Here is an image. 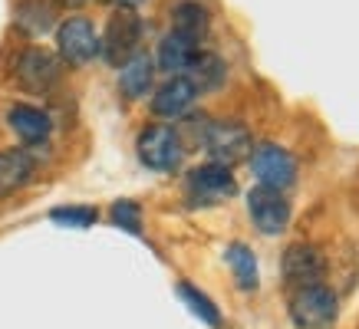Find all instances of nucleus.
<instances>
[{
  "label": "nucleus",
  "instance_id": "obj_16",
  "mask_svg": "<svg viewBox=\"0 0 359 329\" xmlns=\"http://www.w3.org/2000/svg\"><path fill=\"white\" fill-rule=\"evenodd\" d=\"M155 59L149 53H135L126 66H119V92L126 99H142L152 92Z\"/></svg>",
  "mask_w": 359,
  "mask_h": 329
},
{
  "label": "nucleus",
  "instance_id": "obj_5",
  "mask_svg": "<svg viewBox=\"0 0 359 329\" xmlns=\"http://www.w3.org/2000/svg\"><path fill=\"white\" fill-rule=\"evenodd\" d=\"M339 316L337 293L330 286H300L290 293V319L297 329H330Z\"/></svg>",
  "mask_w": 359,
  "mask_h": 329
},
{
  "label": "nucleus",
  "instance_id": "obj_1",
  "mask_svg": "<svg viewBox=\"0 0 359 329\" xmlns=\"http://www.w3.org/2000/svg\"><path fill=\"white\" fill-rule=\"evenodd\" d=\"M142 33H145V23H142L139 10L132 7H116L106 23V33L99 36V53L106 56L109 66H126L135 53H142Z\"/></svg>",
  "mask_w": 359,
  "mask_h": 329
},
{
  "label": "nucleus",
  "instance_id": "obj_21",
  "mask_svg": "<svg viewBox=\"0 0 359 329\" xmlns=\"http://www.w3.org/2000/svg\"><path fill=\"white\" fill-rule=\"evenodd\" d=\"M96 208H89V204H73V208H56L50 214V220L56 224H66V227H89V224H96Z\"/></svg>",
  "mask_w": 359,
  "mask_h": 329
},
{
  "label": "nucleus",
  "instance_id": "obj_24",
  "mask_svg": "<svg viewBox=\"0 0 359 329\" xmlns=\"http://www.w3.org/2000/svg\"><path fill=\"white\" fill-rule=\"evenodd\" d=\"M139 4H142V0H119V7H132V10H135Z\"/></svg>",
  "mask_w": 359,
  "mask_h": 329
},
{
  "label": "nucleus",
  "instance_id": "obj_22",
  "mask_svg": "<svg viewBox=\"0 0 359 329\" xmlns=\"http://www.w3.org/2000/svg\"><path fill=\"white\" fill-rule=\"evenodd\" d=\"M112 220L129 234H142V211L135 201H116L112 204Z\"/></svg>",
  "mask_w": 359,
  "mask_h": 329
},
{
  "label": "nucleus",
  "instance_id": "obj_23",
  "mask_svg": "<svg viewBox=\"0 0 359 329\" xmlns=\"http://www.w3.org/2000/svg\"><path fill=\"white\" fill-rule=\"evenodd\" d=\"M50 4H60V7H83V4H86V0H50Z\"/></svg>",
  "mask_w": 359,
  "mask_h": 329
},
{
  "label": "nucleus",
  "instance_id": "obj_17",
  "mask_svg": "<svg viewBox=\"0 0 359 329\" xmlns=\"http://www.w3.org/2000/svg\"><path fill=\"white\" fill-rule=\"evenodd\" d=\"M13 23L27 36H43L46 30H53L56 7L50 0H23L20 7H17V13H13Z\"/></svg>",
  "mask_w": 359,
  "mask_h": 329
},
{
  "label": "nucleus",
  "instance_id": "obj_8",
  "mask_svg": "<svg viewBox=\"0 0 359 329\" xmlns=\"http://www.w3.org/2000/svg\"><path fill=\"white\" fill-rule=\"evenodd\" d=\"M250 162V172L257 178V185L264 188H273V191H287V188L297 181V162L294 155L280 148V145L273 142H261L254 145L248 155Z\"/></svg>",
  "mask_w": 359,
  "mask_h": 329
},
{
  "label": "nucleus",
  "instance_id": "obj_20",
  "mask_svg": "<svg viewBox=\"0 0 359 329\" xmlns=\"http://www.w3.org/2000/svg\"><path fill=\"white\" fill-rule=\"evenodd\" d=\"M178 296L185 300L188 309H191L201 323H208V326H221V313H218V307H215V300H208V296L201 293V290H195L188 280L178 284Z\"/></svg>",
  "mask_w": 359,
  "mask_h": 329
},
{
  "label": "nucleus",
  "instance_id": "obj_4",
  "mask_svg": "<svg viewBox=\"0 0 359 329\" xmlns=\"http://www.w3.org/2000/svg\"><path fill=\"white\" fill-rule=\"evenodd\" d=\"M139 162L152 172H175L182 158H185V142H182V132L175 125H145L139 135Z\"/></svg>",
  "mask_w": 359,
  "mask_h": 329
},
{
  "label": "nucleus",
  "instance_id": "obj_15",
  "mask_svg": "<svg viewBox=\"0 0 359 329\" xmlns=\"http://www.w3.org/2000/svg\"><path fill=\"white\" fill-rule=\"evenodd\" d=\"M182 76L195 86V92H211V89H221L224 79H228V66L221 59L218 53H208V50H198L191 56V63Z\"/></svg>",
  "mask_w": 359,
  "mask_h": 329
},
{
  "label": "nucleus",
  "instance_id": "obj_2",
  "mask_svg": "<svg viewBox=\"0 0 359 329\" xmlns=\"http://www.w3.org/2000/svg\"><path fill=\"white\" fill-rule=\"evenodd\" d=\"M63 76V63H60V56L53 50H46V46H27L20 56H17V63H13V83L23 89V92H30V96H43L50 89L60 83Z\"/></svg>",
  "mask_w": 359,
  "mask_h": 329
},
{
  "label": "nucleus",
  "instance_id": "obj_14",
  "mask_svg": "<svg viewBox=\"0 0 359 329\" xmlns=\"http://www.w3.org/2000/svg\"><path fill=\"white\" fill-rule=\"evenodd\" d=\"M208 30H211V13L198 4V0H182L172 10V33L188 40L191 46L205 43Z\"/></svg>",
  "mask_w": 359,
  "mask_h": 329
},
{
  "label": "nucleus",
  "instance_id": "obj_13",
  "mask_svg": "<svg viewBox=\"0 0 359 329\" xmlns=\"http://www.w3.org/2000/svg\"><path fill=\"white\" fill-rule=\"evenodd\" d=\"M7 125L13 129V135L20 139L23 145H43L53 132V119L46 115L43 109H36L30 102H17L7 112Z\"/></svg>",
  "mask_w": 359,
  "mask_h": 329
},
{
  "label": "nucleus",
  "instance_id": "obj_3",
  "mask_svg": "<svg viewBox=\"0 0 359 329\" xmlns=\"http://www.w3.org/2000/svg\"><path fill=\"white\" fill-rule=\"evenodd\" d=\"M201 148L211 155V162L215 164H231L238 162H248L250 155V132L234 119H218V122H205V132H201Z\"/></svg>",
  "mask_w": 359,
  "mask_h": 329
},
{
  "label": "nucleus",
  "instance_id": "obj_9",
  "mask_svg": "<svg viewBox=\"0 0 359 329\" xmlns=\"http://www.w3.org/2000/svg\"><path fill=\"white\" fill-rule=\"evenodd\" d=\"M280 270H283V280L290 290H300V286H316L323 284L327 276V257L316 244H290L283 251V260H280Z\"/></svg>",
  "mask_w": 359,
  "mask_h": 329
},
{
  "label": "nucleus",
  "instance_id": "obj_18",
  "mask_svg": "<svg viewBox=\"0 0 359 329\" xmlns=\"http://www.w3.org/2000/svg\"><path fill=\"white\" fill-rule=\"evenodd\" d=\"M195 53H198V46H191L188 40L175 36V33H165L162 43H158V53H155V66L162 73H168V76H182Z\"/></svg>",
  "mask_w": 359,
  "mask_h": 329
},
{
  "label": "nucleus",
  "instance_id": "obj_6",
  "mask_svg": "<svg viewBox=\"0 0 359 329\" xmlns=\"http://www.w3.org/2000/svg\"><path fill=\"white\" fill-rule=\"evenodd\" d=\"M234 195H238V181L224 164H198L185 178V197L191 208H215V204H221V201H228Z\"/></svg>",
  "mask_w": 359,
  "mask_h": 329
},
{
  "label": "nucleus",
  "instance_id": "obj_19",
  "mask_svg": "<svg viewBox=\"0 0 359 329\" xmlns=\"http://www.w3.org/2000/svg\"><path fill=\"white\" fill-rule=\"evenodd\" d=\"M224 260H228L231 274H234L238 290L254 293L257 284H261V270H257V257H254V251H250L248 244H231L228 251H224Z\"/></svg>",
  "mask_w": 359,
  "mask_h": 329
},
{
  "label": "nucleus",
  "instance_id": "obj_12",
  "mask_svg": "<svg viewBox=\"0 0 359 329\" xmlns=\"http://www.w3.org/2000/svg\"><path fill=\"white\" fill-rule=\"evenodd\" d=\"M36 175V158L30 148H0V201L17 195Z\"/></svg>",
  "mask_w": 359,
  "mask_h": 329
},
{
  "label": "nucleus",
  "instance_id": "obj_7",
  "mask_svg": "<svg viewBox=\"0 0 359 329\" xmlns=\"http://www.w3.org/2000/svg\"><path fill=\"white\" fill-rule=\"evenodd\" d=\"M56 56L66 66H86L99 56V33L89 17L73 13L56 27Z\"/></svg>",
  "mask_w": 359,
  "mask_h": 329
},
{
  "label": "nucleus",
  "instance_id": "obj_11",
  "mask_svg": "<svg viewBox=\"0 0 359 329\" xmlns=\"http://www.w3.org/2000/svg\"><path fill=\"white\" fill-rule=\"evenodd\" d=\"M195 86L188 83L185 76H168L162 83V86L152 92V115H158V119H182V115H188L191 112V106H195Z\"/></svg>",
  "mask_w": 359,
  "mask_h": 329
},
{
  "label": "nucleus",
  "instance_id": "obj_10",
  "mask_svg": "<svg viewBox=\"0 0 359 329\" xmlns=\"http://www.w3.org/2000/svg\"><path fill=\"white\" fill-rule=\"evenodd\" d=\"M248 214L254 220V227L273 237V234H283L287 224H290V204H287V197L283 191H273V188H250L248 195Z\"/></svg>",
  "mask_w": 359,
  "mask_h": 329
}]
</instances>
